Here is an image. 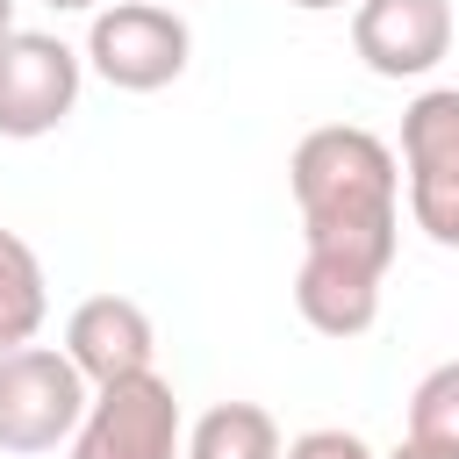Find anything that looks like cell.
<instances>
[{"mask_svg": "<svg viewBox=\"0 0 459 459\" xmlns=\"http://www.w3.org/2000/svg\"><path fill=\"white\" fill-rule=\"evenodd\" d=\"M287 186L301 208V251L387 280L402 244V165L359 122H323L294 143Z\"/></svg>", "mask_w": 459, "mask_h": 459, "instance_id": "1", "label": "cell"}, {"mask_svg": "<svg viewBox=\"0 0 459 459\" xmlns=\"http://www.w3.org/2000/svg\"><path fill=\"white\" fill-rule=\"evenodd\" d=\"M115 93H158L186 72L194 57V29L179 7L165 0H108L86 22V50H79Z\"/></svg>", "mask_w": 459, "mask_h": 459, "instance_id": "2", "label": "cell"}, {"mask_svg": "<svg viewBox=\"0 0 459 459\" xmlns=\"http://www.w3.org/2000/svg\"><path fill=\"white\" fill-rule=\"evenodd\" d=\"M86 402H93V387L79 380V366L57 344L0 351V452L36 459V452L72 445Z\"/></svg>", "mask_w": 459, "mask_h": 459, "instance_id": "3", "label": "cell"}, {"mask_svg": "<svg viewBox=\"0 0 459 459\" xmlns=\"http://www.w3.org/2000/svg\"><path fill=\"white\" fill-rule=\"evenodd\" d=\"M402 179H409V222L459 251V86H430L402 108Z\"/></svg>", "mask_w": 459, "mask_h": 459, "instance_id": "4", "label": "cell"}, {"mask_svg": "<svg viewBox=\"0 0 459 459\" xmlns=\"http://www.w3.org/2000/svg\"><path fill=\"white\" fill-rule=\"evenodd\" d=\"M72 459H186V416L165 373H136L115 387H93Z\"/></svg>", "mask_w": 459, "mask_h": 459, "instance_id": "5", "label": "cell"}, {"mask_svg": "<svg viewBox=\"0 0 459 459\" xmlns=\"http://www.w3.org/2000/svg\"><path fill=\"white\" fill-rule=\"evenodd\" d=\"M86 86V57L65 36L43 29H7L0 36V136L7 143H36L50 136Z\"/></svg>", "mask_w": 459, "mask_h": 459, "instance_id": "6", "label": "cell"}, {"mask_svg": "<svg viewBox=\"0 0 459 459\" xmlns=\"http://www.w3.org/2000/svg\"><path fill=\"white\" fill-rule=\"evenodd\" d=\"M351 50L373 79H423L452 50V0H359Z\"/></svg>", "mask_w": 459, "mask_h": 459, "instance_id": "7", "label": "cell"}, {"mask_svg": "<svg viewBox=\"0 0 459 459\" xmlns=\"http://www.w3.org/2000/svg\"><path fill=\"white\" fill-rule=\"evenodd\" d=\"M86 387H115V380H136V373H158V330L143 316V301L129 294H86L72 316H65V344H57Z\"/></svg>", "mask_w": 459, "mask_h": 459, "instance_id": "8", "label": "cell"}, {"mask_svg": "<svg viewBox=\"0 0 459 459\" xmlns=\"http://www.w3.org/2000/svg\"><path fill=\"white\" fill-rule=\"evenodd\" d=\"M294 308L308 330L323 337H366L373 316H380V280L359 273V265H337V258H316L301 251V273H294Z\"/></svg>", "mask_w": 459, "mask_h": 459, "instance_id": "9", "label": "cell"}, {"mask_svg": "<svg viewBox=\"0 0 459 459\" xmlns=\"http://www.w3.org/2000/svg\"><path fill=\"white\" fill-rule=\"evenodd\" d=\"M43 316H50V280H43V258L29 251V237L0 230V351L36 344Z\"/></svg>", "mask_w": 459, "mask_h": 459, "instance_id": "10", "label": "cell"}, {"mask_svg": "<svg viewBox=\"0 0 459 459\" xmlns=\"http://www.w3.org/2000/svg\"><path fill=\"white\" fill-rule=\"evenodd\" d=\"M186 459H280V423L258 402H215L186 430Z\"/></svg>", "mask_w": 459, "mask_h": 459, "instance_id": "11", "label": "cell"}, {"mask_svg": "<svg viewBox=\"0 0 459 459\" xmlns=\"http://www.w3.org/2000/svg\"><path fill=\"white\" fill-rule=\"evenodd\" d=\"M409 445L437 452V459H459V359L430 366L409 394Z\"/></svg>", "mask_w": 459, "mask_h": 459, "instance_id": "12", "label": "cell"}, {"mask_svg": "<svg viewBox=\"0 0 459 459\" xmlns=\"http://www.w3.org/2000/svg\"><path fill=\"white\" fill-rule=\"evenodd\" d=\"M280 459H373V445L359 430H301L294 445H280Z\"/></svg>", "mask_w": 459, "mask_h": 459, "instance_id": "13", "label": "cell"}, {"mask_svg": "<svg viewBox=\"0 0 459 459\" xmlns=\"http://www.w3.org/2000/svg\"><path fill=\"white\" fill-rule=\"evenodd\" d=\"M287 7H301V14H330V7H359V0H287Z\"/></svg>", "mask_w": 459, "mask_h": 459, "instance_id": "14", "label": "cell"}, {"mask_svg": "<svg viewBox=\"0 0 459 459\" xmlns=\"http://www.w3.org/2000/svg\"><path fill=\"white\" fill-rule=\"evenodd\" d=\"M43 7H57V14H93L100 0H43Z\"/></svg>", "mask_w": 459, "mask_h": 459, "instance_id": "15", "label": "cell"}, {"mask_svg": "<svg viewBox=\"0 0 459 459\" xmlns=\"http://www.w3.org/2000/svg\"><path fill=\"white\" fill-rule=\"evenodd\" d=\"M387 459H437V452H423V445H409V437H402V445H394Z\"/></svg>", "mask_w": 459, "mask_h": 459, "instance_id": "16", "label": "cell"}, {"mask_svg": "<svg viewBox=\"0 0 459 459\" xmlns=\"http://www.w3.org/2000/svg\"><path fill=\"white\" fill-rule=\"evenodd\" d=\"M7 29H14V0H0V36H7Z\"/></svg>", "mask_w": 459, "mask_h": 459, "instance_id": "17", "label": "cell"}, {"mask_svg": "<svg viewBox=\"0 0 459 459\" xmlns=\"http://www.w3.org/2000/svg\"><path fill=\"white\" fill-rule=\"evenodd\" d=\"M165 7H172V0H165Z\"/></svg>", "mask_w": 459, "mask_h": 459, "instance_id": "18", "label": "cell"}]
</instances>
